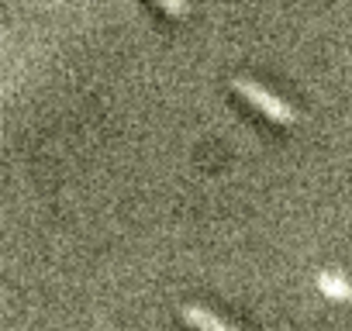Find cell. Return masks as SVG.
I'll list each match as a JSON object with an SVG mask.
<instances>
[{
  "instance_id": "6da1fadb",
  "label": "cell",
  "mask_w": 352,
  "mask_h": 331,
  "mask_svg": "<svg viewBox=\"0 0 352 331\" xmlns=\"http://www.w3.org/2000/svg\"><path fill=\"white\" fill-rule=\"evenodd\" d=\"M232 87H235L239 97H245V100H249L256 111H263L270 121H276V124H294V121H297V111H294L287 100H280V97H273L270 90H263L259 83H252V80H245V76H235Z\"/></svg>"
},
{
  "instance_id": "3957f363",
  "label": "cell",
  "mask_w": 352,
  "mask_h": 331,
  "mask_svg": "<svg viewBox=\"0 0 352 331\" xmlns=\"http://www.w3.org/2000/svg\"><path fill=\"white\" fill-rule=\"evenodd\" d=\"M318 286H321V293H328L335 300H352V283L342 273H321L318 276Z\"/></svg>"
},
{
  "instance_id": "7a4b0ae2",
  "label": "cell",
  "mask_w": 352,
  "mask_h": 331,
  "mask_svg": "<svg viewBox=\"0 0 352 331\" xmlns=\"http://www.w3.org/2000/svg\"><path fill=\"white\" fill-rule=\"evenodd\" d=\"M180 317H184L194 331H239L235 324L221 321L218 314H211V310H204V307H197V304H184V307H180Z\"/></svg>"
},
{
  "instance_id": "277c9868",
  "label": "cell",
  "mask_w": 352,
  "mask_h": 331,
  "mask_svg": "<svg viewBox=\"0 0 352 331\" xmlns=\"http://www.w3.org/2000/svg\"><path fill=\"white\" fill-rule=\"evenodd\" d=\"M159 8L169 18H187V0H159Z\"/></svg>"
}]
</instances>
